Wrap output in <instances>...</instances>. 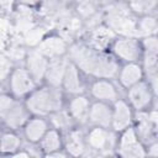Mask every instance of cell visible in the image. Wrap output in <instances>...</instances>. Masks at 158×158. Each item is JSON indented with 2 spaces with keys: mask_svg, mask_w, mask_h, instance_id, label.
Wrapping results in <instances>:
<instances>
[{
  "mask_svg": "<svg viewBox=\"0 0 158 158\" xmlns=\"http://www.w3.org/2000/svg\"><path fill=\"white\" fill-rule=\"evenodd\" d=\"M16 98H14L9 91H2L0 94V120L6 115V112L12 107V105L16 102Z\"/></svg>",
  "mask_w": 158,
  "mask_h": 158,
  "instance_id": "cell-28",
  "label": "cell"
},
{
  "mask_svg": "<svg viewBox=\"0 0 158 158\" xmlns=\"http://www.w3.org/2000/svg\"><path fill=\"white\" fill-rule=\"evenodd\" d=\"M121 89L115 81V79L96 78L88 81L86 94L94 101H101L106 104H114L118 98H121Z\"/></svg>",
  "mask_w": 158,
  "mask_h": 158,
  "instance_id": "cell-7",
  "label": "cell"
},
{
  "mask_svg": "<svg viewBox=\"0 0 158 158\" xmlns=\"http://www.w3.org/2000/svg\"><path fill=\"white\" fill-rule=\"evenodd\" d=\"M20 5H23V6H27V7H33V6H37L40 5L43 0H16Z\"/></svg>",
  "mask_w": 158,
  "mask_h": 158,
  "instance_id": "cell-30",
  "label": "cell"
},
{
  "mask_svg": "<svg viewBox=\"0 0 158 158\" xmlns=\"http://www.w3.org/2000/svg\"><path fill=\"white\" fill-rule=\"evenodd\" d=\"M86 88H88L86 77L73 62L68 59L60 84L62 91L64 93L65 96H72V95L86 93Z\"/></svg>",
  "mask_w": 158,
  "mask_h": 158,
  "instance_id": "cell-10",
  "label": "cell"
},
{
  "mask_svg": "<svg viewBox=\"0 0 158 158\" xmlns=\"http://www.w3.org/2000/svg\"><path fill=\"white\" fill-rule=\"evenodd\" d=\"M22 101L31 115L48 117L64 107L65 95L59 88L40 84Z\"/></svg>",
  "mask_w": 158,
  "mask_h": 158,
  "instance_id": "cell-2",
  "label": "cell"
},
{
  "mask_svg": "<svg viewBox=\"0 0 158 158\" xmlns=\"http://www.w3.org/2000/svg\"><path fill=\"white\" fill-rule=\"evenodd\" d=\"M127 10L135 16L156 15L158 7V0H125Z\"/></svg>",
  "mask_w": 158,
  "mask_h": 158,
  "instance_id": "cell-24",
  "label": "cell"
},
{
  "mask_svg": "<svg viewBox=\"0 0 158 158\" xmlns=\"http://www.w3.org/2000/svg\"><path fill=\"white\" fill-rule=\"evenodd\" d=\"M144 79V73L139 62H128L121 63L115 77V81L120 86L122 91L128 89L130 86L137 84L138 81Z\"/></svg>",
  "mask_w": 158,
  "mask_h": 158,
  "instance_id": "cell-16",
  "label": "cell"
},
{
  "mask_svg": "<svg viewBox=\"0 0 158 158\" xmlns=\"http://www.w3.org/2000/svg\"><path fill=\"white\" fill-rule=\"evenodd\" d=\"M146 153H147V157H152V158L158 157V141L157 139L146 144Z\"/></svg>",
  "mask_w": 158,
  "mask_h": 158,
  "instance_id": "cell-29",
  "label": "cell"
},
{
  "mask_svg": "<svg viewBox=\"0 0 158 158\" xmlns=\"http://www.w3.org/2000/svg\"><path fill=\"white\" fill-rule=\"evenodd\" d=\"M107 51L120 64L139 62L142 57L141 41L135 35H116L110 42Z\"/></svg>",
  "mask_w": 158,
  "mask_h": 158,
  "instance_id": "cell-4",
  "label": "cell"
},
{
  "mask_svg": "<svg viewBox=\"0 0 158 158\" xmlns=\"http://www.w3.org/2000/svg\"><path fill=\"white\" fill-rule=\"evenodd\" d=\"M49 127L51 125L47 117L31 115L20 130V133L23 138V142L27 144H37Z\"/></svg>",
  "mask_w": 158,
  "mask_h": 158,
  "instance_id": "cell-15",
  "label": "cell"
},
{
  "mask_svg": "<svg viewBox=\"0 0 158 158\" xmlns=\"http://www.w3.org/2000/svg\"><path fill=\"white\" fill-rule=\"evenodd\" d=\"M63 149L68 157H80L88 153L83 127H73L63 133Z\"/></svg>",
  "mask_w": 158,
  "mask_h": 158,
  "instance_id": "cell-17",
  "label": "cell"
},
{
  "mask_svg": "<svg viewBox=\"0 0 158 158\" xmlns=\"http://www.w3.org/2000/svg\"><path fill=\"white\" fill-rule=\"evenodd\" d=\"M37 148L40 154L43 157H48L52 153L63 149V132L54 127H49L41 141L37 143Z\"/></svg>",
  "mask_w": 158,
  "mask_h": 158,
  "instance_id": "cell-20",
  "label": "cell"
},
{
  "mask_svg": "<svg viewBox=\"0 0 158 158\" xmlns=\"http://www.w3.org/2000/svg\"><path fill=\"white\" fill-rule=\"evenodd\" d=\"M111 104L91 100L88 116V126H99L111 128Z\"/></svg>",
  "mask_w": 158,
  "mask_h": 158,
  "instance_id": "cell-19",
  "label": "cell"
},
{
  "mask_svg": "<svg viewBox=\"0 0 158 158\" xmlns=\"http://www.w3.org/2000/svg\"><path fill=\"white\" fill-rule=\"evenodd\" d=\"M131 107L136 111H144L151 107H156L157 95L152 91L147 80H141L137 84L130 86L125 90L123 96Z\"/></svg>",
  "mask_w": 158,
  "mask_h": 158,
  "instance_id": "cell-8",
  "label": "cell"
},
{
  "mask_svg": "<svg viewBox=\"0 0 158 158\" xmlns=\"http://www.w3.org/2000/svg\"><path fill=\"white\" fill-rule=\"evenodd\" d=\"M48 63H49V59L46 56H43L36 47H33L26 51L22 65L26 68L30 75L35 79V81L40 85V84H43Z\"/></svg>",
  "mask_w": 158,
  "mask_h": 158,
  "instance_id": "cell-14",
  "label": "cell"
},
{
  "mask_svg": "<svg viewBox=\"0 0 158 158\" xmlns=\"http://www.w3.org/2000/svg\"><path fill=\"white\" fill-rule=\"evenodd\" d=\"M141 47H142V54H158V38L157 35L147 36L139 38Z\"/></svg>",
  "mask_w": 158,
  "mask_h": 158,
  "instance_id": "cell-27",
  "label": "cell"
},
{
  "mask_svg": "<svg viewBox=\"0 0 158 158\" xmlns=\"http://www.w3.org/2000/svg\"><path fill=\"white\" fill-rule=\"evenodd\" d=\"M84 138L88 153L94 154H115L117 133L111 128L99 126H86L84 128Z\"/></svg>",
  "mask_w": 158,
  "mask_h": 158,
  "instance_id": "cell-3",
  "label": "cell"
},
{
  "mask_svg": "<svg viewBox=\"0 0 158 158\" xmlns=\"http://www.w3.org/2000/svg\"><path fill=\"white\" fill-rule=\"evenodd\" d=\"M67 58L90 79H115L120 67V63L107 49L96 48L89 42L69 43Z\"/></svg>",
  "mask_w": 158,
  "mask_h": 158,
  "instance_id": "cell-1",
  "label": "cell"
},
{
  "mask_svg": "<svg viewBox=\"0 0 158 158\" xmlns=\"http://www.w3.org/2000/svg\"><path fill=\"white\" fill-rule=\"evenodd\" d=\"M115 154L123 158H144L147 157L146 146L138 139L132 126L117 133Z\"/></svg>",
  "mask_w": 158,
  "mask_h": 158,
  "instance_id": "cell-6",
  "label": "cell"
},
{
  "mask_svg": "<svg viewBox=\"0 0 158 158\" xmlns=\"http://www.w3.org/2000/svg\"><path fill=\"white\" fill-rule=\"evenodd\" d=\"M36 48L48 59H56V58L67 57L69 42L60 35L49 33L40 40Z\"/></svg>",
  "mask_w": 158,
  "mask_h": 158,
  "instance_id": "cell-12",
  "label": "cell"
},
{
  "mask_svg": "<svg viewBox=\"0 0 158 158\" xmlns=\"http://www.w3.org/2000/svg\"><path fill=\"white\" fill-rule=\"evenodd\" d=\"M90 104H91V99L89 98V95L86 93L65 96L64 109L67 110L68 115L72 117L75 126L83 127V128H85L88 126V116H89Z\"/></svg>",
  "mask_w": 158,
  "mask_h": 158,
  "instance_id": "cell-11",
  "label": "cell"
},
{
  "mask_svg": "<svg viewBox=\"0 0 158 158\" xmlns=\"http://www.w3.org/2000/svg\"><path fill=\"white\" fill-rule=\"evenodd\" d=\"M30 116H31V114L27 110V107L25 106L23 101L16 100V102L12 105V107L0 120V125L5 130L20 131Z\"/></svg>",
  "mask_w": 158,
  "mask_h": 158,
  "instance_id": "cell-18",
  "label": "cell"
},
{
  "mask_svg": "<svg viewBox=\"0 0 158 158\" xmlns=\"http://www.w3.org/2000/svg\"><path fill=\"white\" fill-rule=\"evenodd\" d=\"M5 90H6V88H5V84L0 81V94H1L2 91H5Z\"/></svg>",
  "mask_w": 158,
  "mask_h": 158,
  "instance_id": "cell-31",
  "label": "cell"
},
{
  "mask_svg": "<svg viewBox=\"0 0 158 158\" xmlns=\"http://www.w3.org/2000/svg\"><path fill=\"white\" fill-rule=\"evenodd\" d=\"M112 115H111V130L116 133L126 130L127 127L132 126L135 110L127 102V100L121 96L114 104H111Z\"/></svg>",
  "mask_w": 158,
  "mask_h": 158,
  "instance_id": "cell-13",
  "label": "cell"
},
{
  "mask_svg": "<svg viewBox=\"0 0 158 158\" xmlns=\"http://www.w3.org/2000/svg\"><path fill=\"white\" fill-rule=\"evenodd\" d=\"M15 67H16V63L14 62V59L7 53L0 51V81L1 83L5 84L7 81Z\"/></svg>",
  "mask_w": 158,
  "mask_h": 158,
  "instance_id": "cell-26",
  "label": "cell"
},
{
  "mask_svg": "<svg viewBox=\"0 0 158 158\" xmlns=\"http://www.w3.org/2000/svg\"><path fill=\"white\" fill-rule=\"evenodd\" d=\"M2 130H4V128H2V126L0 125V136H1V132H2Z\"/></svg>",
  "mask_w": 158,
  "mask_h": 158,
  "instance_id": "cell-32",
  "label": "cell"
},
{
  "mask_svg": "<svg viewBox=\"0 0 158 158\" xmlns=\"http://www.w3.org/2000/svg\"><path fill=\"white\" fill-rule=\"evenodd\" d=\"M23 146V138L20 131L2 130L0 136V154L11 156Z\"/></svg>",
  "mask_w": 158,
  "mask_h": 158,
  "instance_id": "cell-21",
  "label": "cell"
},
{
  "mask_svg": "<svg viewBox=\"0 0 158 158\" xmlns=\"http://www.w3.org/2000/svg\"><path fill=\"white\" fill-rule=\"evenodd\" d=\"M115 1H117V0H115Z\"/></svg>",
  "mask_w": 158,
  "mask_h": 158,
  "instance_id": "cell-33",
  "label": "cell"
},
{
  "mask_svg": "<svg viewBox=\"0 0 158 158\" xmlns=\"http://www.w3.org/2000/svg\"><path fill=\"white\" fill-rule=\"evenodd\" d=\"M67 60H68L67 57L49 59L43 84H47V85H51V86L60 89V84H62V79H63V74H64Z\"/></svg>",
  "mask_w": 158,
  "mask_h": 158,
  "instance_id": "cell-22",
  "label": "cell"
},
{
  "mask_svg": "<svg viewBox=\"0 0 158 158\" xmlns=\"http://www.w3.org/2000/svg\"><path fill=\"white\" fill-rule=\"evenodd\" d=\"M132 127L138 139L146 146L147 143L157 139L158 136V112L156 107L144 111H136Z\"/></svg>",
  "mask_w": 158,
  "mask_h": 158,
  "instance_id": "cell-5",
  "label": "cell"
},
{
  "mask_svg": "<svg viewBox=\"0 0 158 158\" xmlns=\"http://www.w3.org/2000/svg\"><path fill=\"white\" fill-rule=\"evenodd\" d=\"M158 21L157 15H144L136 17L135 20V35L139 38L157 35Z\"/></svg>",
  "mask_w": 158,
  "mask_h": 158,
  "instance_id": "cell-23",
  "label": "cell"
},
{
  "mask_svg": "<svg viewBox=\"0 0 158 158\" xmlns=\"http://www.w3.org/2000/svg\"><path fill=\"white\" fill-rule=\"evenodd\" d=\"M38 84L30 75L23 65H16L11 72L7 81L5 83L6 91H9L14 98L23 100Z\"/></svg>",
  "mask_w": 158,
  "mask_h": 158,
  "instance_id": "cell-9",
  "label": "cell"
},
{
  "mask_svg": "<svg viewBox=\"0 0 158 158\" xmlns=\"http://www.w3.org/2000/svg\"><path fill=\"white\" fill-rule=\"evenodd\" d=\"M47 118L49 121L51 127H54V128L59 130L63 133L65 131L75 127V123L73 122L72 117L68 115V112H67V110L64 107L58 110V111H56V112H53V114H51Z\"/></svg>",
  "mask_w": 158,
  "mask_h": 158,
  "instance_id": "cell-25",
  "label": "cell"
}]
</instances>
